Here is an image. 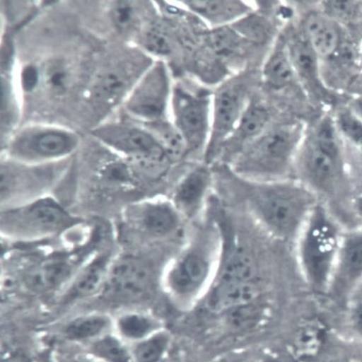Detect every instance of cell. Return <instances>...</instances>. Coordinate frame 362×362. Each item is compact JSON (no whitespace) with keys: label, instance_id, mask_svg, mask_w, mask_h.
Returning <instances> with one entry per match:
<instances>
[{"label":"cell","instance_id":"6da1fadb","mask_svg":"<svg viewBox=\"0 0 362 362\" xmlns=\"http://www.w3.org/2000/svg\"><path fill=\"white\" fill-rule=\"evenodd\" d=\"M267 183L252 199L256 214L278 237L298 238L320 202L319 197L298 180Z\"/></svg>","mask_w":362,"mask_h":362},{"label":"cell","instance_id":"7a4b0ae2","mask_svg":"<svg viewBox=\"0 0 362 362\" xmlns=\"http://www.w3.org/2000/svg\"><path fill=\"white\" fill-rule=\"evenodd\" d=\"M342 234L334 216L320 202L298 237L300 270L315 289L330 286Z\"/></svg>","mask_w":362,"mask_h":362},{"label":"cell","instance_id":"3957f363","mask_svg":"<svg viewBox=\"0 0 362 362\" xmlns=\"http://www.w3.org/2000/svg\"><path fill=\"white\" fill-rule=\"evenodd\" d=\"M298 180L318 197L338 192L346 180L341 148L332 125L322 124L303 147L294 164Z\"/></svg>","mask_w":362,"mask_h":362},{"label":"cell","instance_id":"277c9868","mask_svg":"<svg viewBox=\"0 0 362 362\" xmlns=\"http://www.w3.org/2000/svg\"><path fill=\"white\" fill-rule=\"evenodd\" d=\"M1 233L16 240L33 241L71 228L78 219L54 198L45 195L2 209Z\"/></svg>","mask_w":362,"mask_h":362},{"label":"cell","instance_id":"5b68a950","mask_svg":"<svg viewBox=\"0 0 362 362\" xmlns=\"http://www.w3.org/2000/svg\"><path fill=\"white\" fill-rule=\"evenodd\" d=\"M298 143L296 132L281 127L261 134L238 157L235 168L241 175L262 182L286 179Z\"/></svg>","mask_w":362,"mask_h":362},{"label":"cell","instance_id":"8992f818","mask_svg":"<svg viewBox=\"0 0 362 362\" xmlns=\"http://www.w3.org/2000/svg\"><path fill=\"white\" fill-rule=\"evenodd\" d=\"M95 134L109 146L127 155L139 175L160 177L172 163L153 136L146 132L110 127Z\"/></svg>","mask_w":362,"mask_h":362},{"label":"cell","instance_id":"52a82bcc","mask_svg":"<svg viewBox=\"0 0 362 362\" xmlns=\"http://www.w3.org/2000/svg\"><path fill=\"white\" fill-rule=\"evenodd\" d=\"M153 286L151 265L136 255L124 254L112 259L100 294L118 303H134L148 296Z\"/></svg>","mask_w":362,"mask_h":362},{"label":"cell","instance_id":"ba28073f","mask_svg":"<svg viewBox=\"0 0 362 362\" xmlns=\"http://www.w3.org/2000/svg\"><path fill=\"white\" fill-rule=\"evenodd\" d=\"M57 174L45 167L37 165L12 166L2 165V209L47 195Z\"/></svg>","mask_w":362,"mask_h":362},{"label":"cell","instance_id":"9c48e42d","mask_svg":"<svg viewBox=\"0 0 362 362\" xmlns=\"http://www.w3.org/2000/svg\"><path fill=\"white\" fill-rule=\"evenodd\" d=\"M207 100L180 88L174 91V125L189 148L199 147L206 139L209 126Z\"/></svg>","mask_w":362,"mask_h":362},{"label":"cell","instance_id":"30bf717a","mask_svg":"<svg viewBox=\"0 0 362 362\" xmlns=\"http://www.w3.org/2000/svg\"><path fill=\"white\" fill-rule=\"evenodd\" d=\"M177 210L162 201H146L131 205L126 220L132 228L152 236L170 234L178 224Z\"/></svg>","mask_w":362,"mask_h":362},{"label":"cell","instance_id":"8fae6325","mask_svg":"<svg viewBox=\"0 0 362 362\" xmlns=\"http://www.w3.org/2000/svg\"><path fill=\"white\" fill-rule=\"evenodd\" d=\"M114 257L108 252H98L81 265L62 297L64 305L100 294Z\"/></svg>","mask_w":362,"mask_h":362},{"label":"cell","instance_id":"7c38bea8","mask_svg":"<svg viewBox=\"0 0 362 362\" xmlns=\"http://www.w3.org/2000/svg\"><path fill=\"white\" fill-rule=\"evenodd\" d=\"M245 90L243 85L232 83L216 93L214 102L211 141L221 142L237 127L244 112Z\"/></svg>","mask_w":362,"mask_h":362},{"label":"cell","instance_id":"4fadbf2b","mask_svg":"<svg viewBox=\"0 0 362 362\" xmlns=\"http://www.w3.org/2000/svg\"><path fill=\"white\" fill-rule=\"evenodd\" d=\"M80 267L69 258L54 257L30 267L24 274L23 281L32 291H52L66 287Z\"/></svg>","mask_w":362,"mask_h":362},{"label":"cell","instance_id":"5bb4252c","mask_svg":"<svg viewBox=\"0 0 362 362\" xmlns=\"http://www.w3.org/2000/svg\"><path fill=\"white\" fill-rule=\"evenodd\" d=\"M169 91L166 70L163 64H158L134 95L130 107L142 117L157 119L165 111Z\"/></svg>","mask_w":362,"mask_h":362},{"label":"cell","instance_id":"9a60e30c","mask_svg":"<svg viewBox=\"0 0 362 362\" xmlns=\"http://www.w3.org/2000/svg\"><path fill=\"white\" fill-rule=\"evenodd\" d=\"M361 280L362 226H360L343 232L330 286L348 288Z\"/></svg>","mask_w":362,"mask_h":362},{"label":"cell","instance_id":"2e32d148","mask_svg":"<svg viewBox=\"0 0 362 362\" xmlns=\"http://www.w3.org/2000/svg\"><path fill=\"white\" fill-rule=\"evenodd\" d=\"M210 266L202 255L190 252L180 257L168 271L166 281L170 289L181 296L194 294L205 283Z\"/></svg>","mask_w":362,"mask_h":362},{"label":"cell","instance_id":"e0dca14e","mask_svg":"<svg viewBox=\"0 0 362 362\" xmlns=\"http://www.w3.org/2000/svg\"><path fill=\"white\" fill-rule=\"evenodd\" d=\"M76 146V140L70 135L47 132L21 141L15 146L14 151L25 160H51L69 154Z\"/></svg>","mask_w":362,"mask_h":362},{"label":"cell","instance_id":"ac0fdd59","mask_svg":"<svg viewBox=\"0 0 362 362\" xmlns=\"http://www.w3.org/2000/svg\"><path fill=\"white\" fill-rule=\"evenodd\" d=\"M259 291L252 281L219 282L214 289L209 305L215 312H228L233 309L252 304Z\"/></svg>","mask_w":362,"mask_h":362},{"label":"cell","instance_id":"d6986e66","mask_svg":"<svg viewBox=\"0 0 362 362\" xmlns=\"http://www.w3.org/2000/svg\"><path fill=\"white\" fill-rule=\"evenodd\" d=\"M210 183L209 172L199 168L191 171L177 185L173 196L174 206L188 216L199 208Z\"/></svg>","mask_w":362,"mask_h":362},{"label":"cell","instance_id":"ffe728a7","mask_svg":"<svg viewBox=\"0 0 362 362\" xmlns=\"http://www.w3.org/2000/svg\"><path fill=\"white\" fill-rule=\"evenodd\" d=\"M308 43L317 54L324 57L334 55L340 46L339 32L334 23L321 14H312L305 23Z\"/></svg>","mask_w":362,"mask_h":362},{"label":"cell","instance_id":"44dd1931","mask_svg":"<svg viewBox=\"0 0 362 362\" xmlns=\"http://www.w3.org/2000/svg\"><path fill=\"white\" fill-rule=\"evenodd\" d=\"M194 13L216 25L223 24L238 18L249 11L243 3L237 1H184Z\"/></svg>","mask_w":362,"mask_h":362},{"label":"cell","instance_id":"7402d4cb","mask_svg":"<svg viewBox=\"0 0 362 362\" xmlns=\"http://www.w3.org/2000/svg\"><path fill=\"white\" fill-rule=\"evenodd\" d=\"M110 325L109 318L104 315H85L70 322L66 327L65 334L71 340H88L100 336Z\"/></svg>","mask_w":362,"mask_h":362},{"label":"cell","instance_id":"603a6c76","mask_svg":"<svg viewBox=\"0 0 362 362\" xmlns=\"http://www.w3.org/2000/svg\"><path fill=\"white\" fill-rule=\"evenodd\" d=\"M153 136L165 152L171 162L182 158L189 148L182 134L176 127L168 123L160 122L153 127Z\"/></svg>","mask_w":362,"mask_h":362},{"label":"cell","instance_id":"cb8c5ba5","mask_svg":"<svg viewBox=\"0 0 362 362\" xmlns=\"http://www.w3.org/2000/svg\"><path fill=\"white\" fill-rule=\"evenodd\" d=\"M293 71L288 54L280 50L275 52L269 58L263 74L264 80L269 86L281 89L291 82Z\"/></svg>","mask_w":362,"mask_h":362},{"label":"cell","instance_id":"d4e9b609","mask_svg":"<svg viewBox=\"0 0 362 362\" xmlns=\"http://www.w3.org/2000/svg\"><path fill=\"white\" fill-rule=\"evenodd\" d=\"M288 56L293 70H296L300 77L310 81L316 79L317 54L308 42H294L290 47Z\"/></svg>","mask_w":362,"mask_h":362},{"label":"cell","instance_id":"484cf974","mask_svg":"<svg viewBox=\"0 0 362 362\" xmlns=\"http://www.w3.org/2000/svg\"><path fill=\"white\" fill-rule=\"evenodd\" d=\"M269 118V112L263 107H248L241 115L235 128L237 136L243 140L257 138L263 133Z\"/></svg>","mask_w":362,"mask_h":362},{"label":"cell","instance_id":"4316f807","mask_svg":"<svg viewBox=\"0 0 362 362\" xmlns=\"http://www.w3.org/2000/svg\"><path fill=\"white\" fill-rule=\"evenodd\" d=\"M255 274V268L250 257L237 251L226 262L219 282L252 281Z\"/></svg>","mask_w":362,"mask_h":362},{"label":"cell","instance_id":"83f0119b","mask_svg":"<svg viewBox=\"0 0 362 362\" xmlns=\"http://www.w3.org/2000/svg\"><path fill=\"white\" fill-rule=\"evenodd\" d=\"M91 350L94 355L105 362H135L127 347L110 335L101 337L95 341Z\"/></svg>","mask_w":362,"mask_h":362},{"label":"cell","instance_id":"f1b7e54d","mask_svg":"<svg viewBox=\"0 0 362 362\" xmlns=\"http://www.w3.org/2000/svg\"><path fill=\"white\" fill-rule=\"evenodd\" d=\"M117 327L126 338L140 340L151 333L154 324L150 318L143 315L129 313L119 318Z\"/></svg>","mask_w":362,"mask_h":362},{"label":"cell","instance_id":"f546056e","mask_svg":"<svg viewBox=\"0 0 362 362\" xmlns=\"http://www.w3.org/2000/svg\"><path fill=\"white\" fill-rule=\"evenodd\" d=\"M240 37L235 30L222 27L209 33L206 42L216 54L228 56L235 52L239 47Z\"/></svg>","mask_w":362,"mask_h":362},{"label":"cell","instance_id":"4dcf8cb0","mask_svg":"<svg viewBox=\"0 0 362 362\" xmlns=\"http://www.w3.org/2000/svg\"><path fill=\"white\" fill-rule=\"evenodd\" d=\"M168 338L159 334L143 340L135 348L134 356L137 362H158L164 354Z\"/></svg>","mask_w":362,"mask_h":362},{"label":"cell","instance_id":"1f68e13d","mask_svg":"<svg viewBox=\"0 0 362 362\" xmlns=\"http://www.w3.org/2000/svg\"><path fill=\"white\" fill-rule=\"evenodd\" d=\"M127 84L126 77L119 73L112 72L101 78L96 90L100 97L111 98L122 93Z\"/></svg>","mask_w":362,"mask_h":362},{"label":"cell","instance_id":"d6a6232c","mask_svg":"<svg viewBox=\"0 0 362 362\" xmlns=\"http://www.w3.org/2000/svg\"><path fill=\"white\" fill-rule=\"evenodd\" d=\"M146 45L151 52L168 54L172 51V42L168 33L160 26H153L146 33Z\"/></svg>","mask_w":362,"mask_h":362},{"label":"cell","instance_id":"836d02e7","mask_svg":"<svg viewBox=\"0 0 362 362\" xmlns=\"http://www.w3.org/2000/svg\"><path fill=\"white\" fill-rule=\"evenodd\" d=\"M228 322L235 329L247 328L257 322L259 312L252 303L241 306L226 312Z\"/></svg>","mask_w":362,"mask_h":362},{"label":"cell","instance_id":"e575fe53","mask_svg":"<svg viewBox=\"0 0 362 362\" xmlns=\"http://www.w3.org/2000/svg\"><path fill=\"white\" fill-rule=\"evenodd\" d=\"M236 28L237 33L252 40L261 42L265 40L269 35V28L265 21L259 18H249L243 21Z\"/></svg>","mask_w":362,"mask_h":362},{"label":"cell","instance_id":"d590c367","mask_svg":"<svg viewBox=\"0 0 362 362\" xmlns=\"http://www.w3.org/2000/svg\"><path fill=\"white\" fill-rule=\"evenodd\" d=\"M340 127L344 134L362 149V123L356 117L344 113L339 117Z\"/></svg>","mask_w":362,"mask_h":362},{"label":"cell","instance_id":"8d00e7d4","mask_svg":"<svg viewBox=\"0 0 362 362\" xmlns=\"http://www.w3.org/2000/svg\"><path fill=\"white\" fill-rule=\"evenodd\" d=\"M329 12L344 21H351L358 18V5L350 1H329L326 4Z\"/></svg>","mask_w":362,"mask_h":362},{"label":"cell","instance_id":"74e56055","mask_svg":"<svg viewBox=\"0 0 362 362\" xmlns=\"http://www.w3.org/2000/svg\"><path fill=\"white\" fill-rule=\"evenodd\" d=\"M134 11L126 3L118 4L113 13L114 21L119 28H125L132 21Z\"/></svg>","mask_w":362,"mask_h":362},{"label":"cell","instance_id":"f35d334b","mask_svg":"<svg viewBox=\"0 0 362 362\" xmlns=\"http://www.w3.org/2000/svg\"><path fill=\"white\" fill-rule=\"evenodd\" d=\"M38 81V72L33 66L26 67L22 74V85L26 91L33 90Z\"/></svg>","mask_w":362,"mask_h":362},{"label":"cell","instance_id":"ab89813d","mask_svg":"<svg viewBox=\"0 0 362 362\" xmlns=\"http://www.w3.org/2000/svg\"><path fill=\"white\" fill-rule=\"evenodd\" d=\"M66 74L63 71H55L50 76V83L55 88H62L64 86Z\"/></svg>","mask_w":362,"mask_h":362},{"label":"cell","instance_id":"60d3db41","mask_svg":"<svg viewBox=\"0 0 362 362\" xmlns=\"http://www.w3.org/2000/svg\"><path fill=\"white\" fill-rule=\"evenodd\" d=\"M352 206L356 218L362 223V190L354 199Z\"/></svg>","mask_w":362,"mask_h":362},{"label":"cell","instance_id":"b9f144b4","mask_svg":"<svg viewBox=\"0 0 362 362\" xmlns=\"http://www.w3.org/2000/svg\"><path fill=\"white\" fill-rule=\"evenodd\" d=\"M354 322L358 332L362 334V305L358 306L354 312Z\"/></svg>","mask_w":362,"mask_h":362},{"label":"cell","instance_id":"7bdbcfd3","mask_svg":"<svg viewBox=\"0 0 362 362\" xmlns=\"http://www.w3.org/2000/svg\"><path fill=\"white\" fill-rule=\"evenodd\" d=\"M2 362H32V361L23 355L15 354L4 356Z\"/></svg>","mask_w":362,"mask_h":362},{"label":"cell","instance_id":"ee69618b","mask_svg":"<svg viewBox=\"0 0 362 362\" xmlns=\"http://www.w3.org/2000/svg\"><path fill=\"white\" fill-rule=\"evenodd\" d=\"M77 362H98V361H95L91 360V359L83 358V359L78 361Z\"/></svg>","mask_w":362,"mask_h":362},{"label":"cell","instance_id":"f6af8a7d","mask_svg":"<svg viewBox=\"0 0 362 362\" xmlns=\"http://www.w3.org/2000/svg\"><path fill=\"white\" fill-rule=\"evenodd\" d=\"M264 362H276V361H275L274 360H272V359H269V360H267V361H265Z\"/></svg>","mask_w":362,"mask_h":362},{"label":"cell","instance_id":"bcb514c9","mask_svg":"<svg viewBox=\"0 0 362 362\" xmlns=\"http://www.w3.org/2000/svg\"><path fill=\"white\" fill-rule=\"evenodd\" d=\"M359 105H360L361 109V110H362V100L360 101V103H359Z\"/></svg>","mask_w":362,"mask_h":362}]
</instances>
